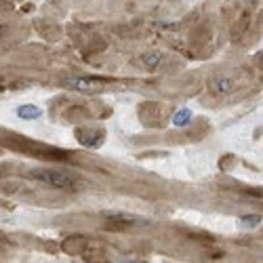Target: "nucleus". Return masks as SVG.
Returning <instances> with one entry per match:
<instances>
[{"label": "nucleus", "mask_w": 263, "mask_h": 263, "mask_svg": "<svg viewBox=\"0 0 263 263\" xmlns=\"http://www.w3.org/2000/svg\"><path fill=\"white\" fill-rule=\"evenodd\" d=\"M30 177L44 185L55 187V190H63V192L76 190V179H72L70 175H65L61 171H55V168H34V171H30Z\"/></svg>", "instance_id": "f257e3e1"}, {"label": "nucleus", "mask_w": 263, "mask_h": 263, "mask_svg": "<svg viewBox=\"0 0 263 263\" xmlns=\"http://www.w3.org/2000/svg\"><path fill=\"white\" fill-rule=\"evenodd\" d=\"M63 86L72 91H78V93H99L105 89V80L93 78V76H78V78L63 80Z\"/></svg>", "instance_id": "f03ea898"}, {"label": "nucleus", "mask_w": 263, "mask_h": 263, "mask_svg": "<svg viewBox=\"0 0 263 263\" xmlns=\"http://www.w3.org/2000/svg\"><path fill=\"white\" fill-rule=\"evenodd\" d=\"M211 93H215V95H225V93H230L232 89V80L227 76H217L211 80Z\"/></svg>", "instance_id": "7ed1b4c3"}, {"label": "nucleus", "mask_w": 263, "mask_h": 263, "mask_svg": "<svg viewBox=\"0 0 263 263\" xmlns=\"http://www.w3.org/2000/svg\"><path fill=\"white\" fill-rule=\"evenodd\" d=\"M17 116L21 120H36L42 116V112H40V107H36V105H21L17 110Z\"/></svg>", "instance_id": "20e7f679"}, {"label": "nucleus", "mask_w": 263, "mask_h": 263, "mask_svg": "<svg viewBox=\"0 0 263 263\" xmlns=\"http://www.w3.org/2000/svg\"><path fill=\"white\" fill-rule=\"evenodd\" d=\"M160 53H147V55H143V65L147 67V70H156L158 63H160Z\"/></svg>", "instance_id": "39448f33"}, {"label": "nucleus", "mask_w": 263, "mask_h": 263, "mask_svg": "<svg viewBox=\"0 0 263 263\" xmlns=\"http://www.w3.org/2000/svg\"><path fill=\"white\" fill-rule=\"evenodd\" d=\"M192 120V112L190 110H179L177 114L173 116V122L177 124V126H185L187 122Z\"/></svg>", "instance_id": "423d86ee"}, {"label": "nucleus", "mask_w": 263, "mask_h": 263, "mask_svg": "<svg viewBox=\"0 0 263 263\" xmlns=\"http://www.w3.org/2000/svg\"><path fill=\"white\" fill-rule=\"evenodd\" d=\"M261 223V217L259 215H253V217H242L240 219V225L246 227V230H251V227H257Z\"/></svg>", "instance_id": "0eeeda50"}, {"label": "nucleus", "mask_w": 263, "mask_h": 263, "mask_svg": "<svg viewBox=\"0 0 263 263\" xmlns=\"http://www.w3.org/2000/svg\"><path fill=\"white\" fill-rule=\"evenodd\" d=\"M259 63L263 65V53H261V55H259Z\"/></svg>", "instance_id": "6e6552de"}]
</instances>
